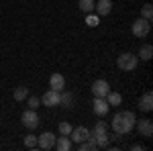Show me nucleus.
Returning a JSON list of instances; mask_svg holds the SVG:
<instances>
[{"label":"nucleus","mask_w":153,"mask_h":151,"mask_svg":"<svg viewBox=\"0 0 153 151\" xmlns=\"http://www.w3.org/2000/svg\"><path fill=\"white\" fill-rule=\"evenodd\" d=\"M90 135H92V133H90L86 127H78V129H71V133L68 135V137H70L71 143H76V145H78V143H82V141L90 139Z\"/></svg>","instance_id":"423d86ee"},{"label":"nucleus","mask_w":153,"mask_h":151,"mask_svg":"<svg viewBox=\"0 0 153 151\" xmlns=\"http://www.w3.org/2000/svg\"><path fill=\"white\" fill-rule=\"evenodd\" d=\"M78 149H80V151H94V149H98V145H96L94 137L90 135V139H86V141H82V143H78Z\"/></svg>","instance_id":"dca6fc26"},{"label":"nucleus","mask_w":153,"mask_h":151,"mask_svg":"<svg viewBox=\"0 0 153 151\" xmlns=\"http://www.w3.org/2000/svg\"><path fill=\"white\" fill-rule=\"evenodd\" d=\"M21 121H23V125H25V127H27V129H31V131L39 127V115H37L33 108L25 110L23 116H21Z\"/></svg>","instance_id":"39448f33"},{"label":"nucleus","mask_w":153,"mask_h":151,"mask_svg":"<svg viewBox=\"0 0 153 151\" xmlns=\"http://www.w3.org/2000/svg\"><path fill=\"white\" fill-rule=\"evenodd\" d=\"M106 102H108V106H118L123 102V96L118 92H108L106 94Z\"/></svg>","instance_id":"a211bd4d"},{"label":"nucleus","mask_w":153,"mask_h":151,"mask_svg":"<svg viewBox=\"0 0 153 151\" xmlns=\"http://www.w3.org/2000/svg\"><path fill=\"white\" fill-rule=\"evenodd\" d=\"M55 139H57V137H55L51 131H45L43 135L37 137V147H41V149H45V151L53 149V147H55Z\"/></svg>","instance_id":"20e7f679"},{"label":"nucleus","mask_w":153,"mask_h":151,"mask_svg":"<svg viewBox=\"0 0 153 151\" xmlns=\"http://www.w3.org/2000/svg\"><path fill=\"white\" fill-rule=\"evenodd\" d=\"M59 104L63 106V108H71L74 106V94L71 92H59Z\"/></svg>","instance_id":"2eb2a0df"},{"label":"nucleus","mask_w":153,"mask_h":151,"mask_svg":"<svg viewBox=\"0 0 153 151\" xmlns=\"http://www.w3.org/2000/svg\"><path fill=\"white\" fill-rule=\"evenodd\" d=\"M29 100H27V104H29V108H33V110H37L39 106H41V98H37V96H27Z\"/></svg>","instance_id":"5701e85b"},{"label":"nucleus","mask_w":153,"mask_h":151,"mask_svg":"<svg viewBox=\"0 0 153 151\" xmlns=\"http://www.w3.org/2000/svg\"><path fill=\"white\" fill-rule=\"evenodd\" d=\"M55 147H57L59 151H70L71 149V141L68 135H59L57 139H55Z\"/></svg>","instance_id":"4468645a"},{"label":"nucleus","mask_w":153,"mask_h":151,"mask_svg":"<svg viewBox=\"0 0 153 151\" xmlns=\"http://www.w3.org/2000/svg\"><path fill=\"white\" fill-rule=\"evenodd\" d=\"M71 125L70 123H59V135H70L71 133Z\"/></svg>","instance_id":"a878e982"},{"label":"nucleus","mask_w":153,"mask_h":151,"mask_svg":"<svg viewBox=\"0 0 153 151\" xmlns=\"http://www.w3.org/2000/svg\"><path fill=\"white\" fill-rule=\"evenodd\" d=\"M135 123H137L135 112H131V110H120V112H117V115L112 116L110 127H112V131H114L117 135H127V133H131V131L135 129Z\"/></svg>","instance_id":"f257e3e1"},{"label":"nucleus","mask_w":153,"mask_h":151,"mask_svg":"<svg viewBox=\"0 0 153 151\" xmlns=\"http://www.w3.org/2000/svg\"><path fill=\"white\" fill-rule=\"evenodd\" d=\"M141 19H145V21H149V23H151V19H153L151 4H145V6H143V10H141Z\"/></svg>","instance_id":"4be33fe9"},{"label":"nucleus","mask_w":153,"mask_h":151,"mask_svg":"<svg viewBox=\"0 0 153 151\" xmlns=\"http://www.w3.org/2000/svg\"><path fill=\"white\" fill-rule=\"evenodd\" d=\"M49 86H51V90L61 92V90L65 88V78H63L61 74H53V76L49 78Z\"/></svg>","instance_id":"f8f14e48"},{"label":"nucleus","mask_w":153,"mask_h":151,"mask_svg":"<svg viewBox=\"0 0 153 151\" xmlns=\"http://www.w3.org/2000/svg\"><path fill=\"white\" fill-rule=\"evenodd\" d=\"M110 92V86L106 80H96L92 82V94L94 96H100V98H106V94Z\"/></svg>","instance_id":"0eeeda50"},{"label":"nucleus","mask_w":153,"mask_h":151,"mask_svg":"<svg viewBox=\"0 0 153 151\" xmlns=\"http://www.w3.org/2000/svg\"><path fill=\"white\" fill-rule=\"evenodd\" d=\"M41 104L43 106H59V92L55 90H47L41 98Z\"/></svg>","instance_id":"9b49d317"},{"label":"nucleus","mask_w":153,"mask_h":151,"mask_svg":"<svg viewBox=\"0 0 153 151\" xmlns=\"http://www.w3.org/2000/svg\"><path fill=\"white\" fill-rule=\"evenodd\" d=\"M139 108L145 110V112H149L153 108V94L151 92H145L141 98H139Z\"/></svg>","instance_id":"ddd939ff"},{"label":"nucleus","mask_w":153,"mask_h":151,"mask_svg":"<svg viewBox=\"0 0 153 151\" xmlns=\"http://www.w3.org/2000/svg\"><path fill=\"white\" fill-rule=\"evenodd\" d=\"M153 55V47L151 45H143L141 49H139V55H137V59H143V61H149Z\"/></svg>","instance_id":"f3484780"},{"label":"nucleus","mask_w":153,"mask_h":151,"mask_svg":"<svg viewBox=\"0 0 153 151\" xmlns=\"http://www.w3.org/2000/svg\"><path fill=\"white\" fill-rule=\"evenodd\" d=\"M94 0H80V2H78V6H80V10H84L86 12V14H88V12H94Z\"/></svg>","instance_id":"aec40b11"},{"label":"nucleus","mask_w":153,"mask_h":151,"mask_svg":"<svg viewBox=\"0 0 153 151\" xmlns=\"http://www.w3.org/2000/svg\"><path fill=\"white\" fill-rule=\"evenodd\" d=\"M137 63H139V59H137V55H133V53H120L117 57V65L120 71H133L135 68H137Z\"/></svg>","instance_id":"f03ea898"},{"label":"nucleus","mask_w":153,"mask_h":151,"mask_svg":"<svg viewBox=\"0 0 153 151\" xmlns=\"http://www.w3.org/2000/svg\"><path fill=\"white\" fill-rule=\"evenodd\" d=\"M135 127L139 129V133H141L143 137H147V139H151V137H153V123L149 121V118H141V121H137Z\"/></svg>","instance_id":"6e6552de"},{"label":"nucleus","mask_w":153,"mask_h":151,"mask_svg":"<svg viewBox=\"0 0 153 151\" xmlns=\"http://www.w3.org/2000/svg\"><path fill=\"white\" fill-rule=\"evenodd\" d=\"M110 10H112V2L110 0H98L94 4V12L98 16H108Z\"/></svg>","instance_id":"9d476101"},{"label":"nucleus","mask_w":153,"mask_h":151,"mask_svg":"<svg viewBox=\"0 0 153 151\" xmlns=\"http://www.w3.org/2000/svg\"><path fill=\"white\" fill-rule=\"evenodd\" d=\"M92 110H94V112H96L98 116L108 115V102H106V98L94 96V100H92Z\"/></svg>","instance_id":"1a4fd4ad"},{"label":"nucleus","mask_w":153,"mask_h":151,"mask_svg":"<svg viewBox=\"0 0 153 151\" xmlns=\"http://www.w3.org/2000/svg\"><path fill=\"white\" fill-rule=\"evenodd\" d=\"M100 133H106V123L104 121H98V123H96L94 131H92V137H94V135H100Z\"/></svg>","instance_id":"b1692460"},{"label":"nucleus","mask_w":153,"mask_h":151,"mask_svg":"<svg viewBox=\"0 0 153 151\" xmlns=\"http://www.w3.org/2000/svg\"><path fill=\"white\" fill-rule=\"evenodd\" d=\"M25 145H27L29 149H35L37 147V137L35 135H27V137H25Z\"/></svg>","instance_id":"393cba45"},{"label":"nucleus","mask_w":153,"mask_h":151,"mask_svg":"<svg viewBox=\"0 0 153 151\" xmlns=\"http://www.w3.org/2000/svg\"><path fill=\"white\" fill-rule=\"evenodd\" d=\"M86 25H88V27H98V25H100V16H98V14H92V12H88V16H86Z\"/></svg>","instance_id":"412c9836"},{"label":"nucleus","mask_w":153,"mask_h":151,"mask_svg":"<svg viewBox=\"0 0 153 151\" xmlns=\"http://www.w3.org/2000/svg\"><path fill=\"white\" fill-rule=\"evenodd\" d=\"M27 96H29V88L27 86H19V88H14V100H27Z\"/></svg>","instance_id":"6ab92c4d"},{"label":"nucleus","mask_w":153,"mask_h":151,"mask_svg":"<svg viewBox=\"0 0 153 151\" xmlns=\"http://www.w3.org/2000/svg\"><path fill=\"white\" fill-rule=\"evenodd\" d=\"M131 31H133V35L137 37V39H145V37L149 35V31H151V23L145 21V19H137L133 23V27H131Z\"/></svg>","instance_id":"7ed1b4c3"}]
</instances>
